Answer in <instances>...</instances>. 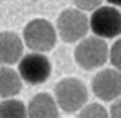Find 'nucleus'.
<instances>
[{
	"label": "nucleus",
	"mask_w": 121,
	"mask_h": 118,
	"mask_svg": "<svg viewBox=\"0 0 121 118\" xmlns=\"http://www.w3.org/2000/svg\"><path fill=\"white\" fill-rule=\"evenodd\" d=\"M89 92L82 81L76 78H65L55 86V102L66 113H74L87 104Z\"/></svg>",
	"instance_id": "obj_1"
},
{
	"label": "nucleus",
	"mask_w": 121,
	"mask_h": 118,
	"mask_svg": "<svg viewBox=\"0 0 121 118\" xmlns=\"http://www.w3.org/2000/svg\"><path fill=\"white\" fill-rule=\"evenodd\" d=\"M74 60L84 70H95L108 60V45L100 37H86L74 50Z\"/></svg>",
	"instance_id": "obj_2"
},
{
	"label": "nucleus",
	"mask_w": 121,
	"mask_h": 118,
	"mask_svg": "<svg viewBox=\"0 0 121 118\" xmlns=\"http://www.w3.org/2000/svg\"><path fill=\"white\" fill-rule=\"evenodd\" d=\"M24 42L26 45L34 50L36 54L40 52H48L52 50L56 44V31L52 26L50 21L47 19H32L31 23L26 24L24 27Z\"/></svg>",
	"instance_id": "obj_3"
},
{
	"label": "nucleus",
	"mask_w": 121,
	"mask_h": 118,
	"mask_svg": "<svg viewBox=\"0 0 121 118\" xmlns=\"http://www.w3.org/2000/svg\"><path fill=\"white\" fill-rule=\"evenodd\" d=\"M56 29L65 42H78L89 31V19L78 8H66L56 19Z\"/></svg>",
	"instance_id": "obj_4"
},
{
	"label": "nucleus",
	"mask_w": 121,
	"mask_h": 118,
	"mask_svg": "<svg viewBox=\"0 0 121 118\" xmlns=\"http://www.w3.org/2000/svg\"><path fill=\"white\" fill-rule=\"evenodd\" d=\"M89 27L95 37L112 39L121 34V13L115 7H99L91 15Z\"/></svg>",
	"instance_id": "obj_5"
},
{
	"label": "nucleus",
	"mask_w": 121,
	"mask_h": 118,
	"mask_svg": "<svg viewBox=\"0 0 121 118\" xmlns=\"http://www.w3.org/2000/svg\"><path fill=\"white\" fill-rule=\"evenodd\" d=\"M52 73V63L42 54H28L23 55L18 65V74L28 84H42L48 79Z\"/></svg>",
	"instance_id": "obj_6"
},
{
	"label": "nucleus",
	"mask_w": 121,
	"mask_h": 118,
	"mask_svg": "<svg viewBox=\"0 0 121 118\" xmlns=\"http://www.w3.org/2000/svg\"><path fill=\"white\" fill-rule=\"evenodd\" d=\"M92 91L100 100L110 102L121 95V74L116 70H102L92 79Z\"/></svg>",
	"instance_id": "obj_7"
},
{
	"label": "nucleus",
	"mask_w": 121,
	"mask_h": 118,
	"mask_svg": "<svg viewBox=\"0 0 121 118\" xmlns=\"http://www.w3.org/2000/svg\"><path fill=\"white\" fill-rule=\"evenodd\" d=\"M23 58V41L16 32H0V65H13Z\"/></svg>",
	"instance_id": "obj_8"
},
{
	"label": "nucleus",
	"mask_w": 121,
	"mask_h": 118,
	"mask_svg": "<svg viewBox=\"0 0 121 118\" xmlns=\"http://www.w3.org/2000/svg\"><path fill=\"white\" fill-rule=\"evenodd\" d=\"M26 110L28 118H58V105L55 99L47 92L34 95Z\"/></svg>",
	"instance_id": "obj_9"
},
{
	"label": "nucleus",
	"mask_w": 121,
	"mask_h": 118,
	"mask_svg": "<svg viewBox=\"0 0 121 118\" xmlns=\"http://www.w3.org/2000/svg\"><path fill=\"white\" fill-rule=\"evenodd\" d=\"M21 91L18 71L8 66H0V99H13Z\"/></svg>",
	"instance_id": "obj_10"
},
{
	"label": "nucleus",
	"mask_w": 121,
	"mask_h": 118,
	"mask_svg": "<svg viewBox=\"0 0 121 118\" xmlns=\"http://www.w3.org/2000/svg\"><path fill=\"white\" fill-rule=\"evenodd\" d=\"M26 105L18 99H5L0 102V118H26Z\"/></svg>",
	"instance_id": "obj_11"
},
{
	"label": "nucleus",
	"mask_w": 121,
	"mask_h": 118,
	"mask_svg": "<svg viewBox=\"0 0 121 118\" xmlns=\"http://www.w3.org/2000/svg\"><path fill=\"white\" fill-rule=\"evenodd\" d=\"M78 118H110L108 112L105 110V107H102L100 104H89L84 105Z\"/></svg>",
	"instance_id": "obj_12"
},
{
	"label": "nucleus",
	"mask_w": 121,
	"mask_h": 118,
	"mask_svg": "<svg viewBox=\"0 0 121 118\" xmlns=\"http://www.w3.org/2000/svg\"><path fill=\"white\" fill-rule=\"evenodd\" d=\"M108 57H110V62H112L113 66L118 68V70L121 71V39H118V41L112 45Z\"/></svg>",
	"instance_id": "obj_13"
},
{
	"label": "nucleus",
	"mask_w": 121,
	"mask_h": 118,
	"mask_svg": "<svg viewBox=\"0 0 121 118\" xmlns=\"http://www.w3.org/2000/svg\"><path fill=\"white\" fill-rule=\"evenodd\" d=\"M108 117H110V118H121V97H120V99H116V102H113V104H112Z\"/></svg>",
	"instance_id": "obj_14"
},
{
	"label": "nucleus",
	"mask_w": 121,
	"mask_h": 118,
	"mask_svg": "<svg viewBox=\"0 0 121 118\" xmlns=\"http://www.w3.org/2000/svg\"><path fill=\"white\" fill-rule=\"evenodd\" d=\"M76 7L81 10H97L100 7V2H76Z\"/></svg>",
	"instance_id": "obj_15"
}]
</instances>
